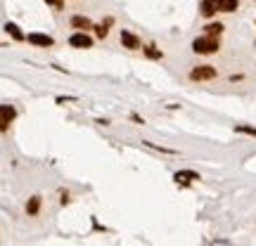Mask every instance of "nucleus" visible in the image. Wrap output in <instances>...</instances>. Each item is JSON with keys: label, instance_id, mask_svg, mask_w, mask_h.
Masks as SVG:
<instances>
[{"label": "nucleus", "instance_id": "nucleus-5", "mask_svg": "<svg viewBox=\"0 0 256 246\" xmlns=\"http://www.w3.org/2000/svg\"><path fill=\"white\" fill-rule=\"evenodd\" d=\"M26 41H29L33 47H55V38H52V36H46V33H29Z\"/></svg>", "mask_w": 256, "mask_h": 246}, {"label": "nucleus", "instance_id": "nucleus-18", "mask_svg": "<svg viewBox=\"0 0 256 246\" xmlns=\"http://www.w3.org/2000/svg\"><path fill=\"white\" fill-rule=\"evenodd\" d=\"M131 119H133V121H136V123H140V125L145 123V121H142V119H140V116H138V114H131Z\"/></svg>", "mask_w": 256, "mask_h": 246}, {"label": "nucleus", "instance_id": "nucleus-3", "mask_svg": "<svg viewBox=\"0 0 256 246\" xmlns=\"http://www.w3.org/2000/svg\"><path fill=\"white\" fill-rule=\"evenodd\" d=\"M93 43H95L93 36L86 33V31H74V33L69 36V45L76 47V50H91Z\"/></svg>", "mask_w": 256, "mask_h": 246}, {"label": "nucleus", "instance_id": "nucleus-16", "mask_svg": "<svg viewBox=\"0 0 256 246\" xmlns=\"http://www.w3.org/2000/svg\"><path fill=\"white\" fill-rule=\"evenodd\" d=\"M235 133H244V135L256 138V128H254V125H235Z\"/></svg>", "mask_w": 256, "mask_h": 246}, {"label": "nucleus", "instance_id": "nucleus-4", "mask_svg": "<svg viewBox=\"0 0 256 246\" xmlns=\"http://www.w3.org/2000/svg\"><path fill=\"white\" fill-rule=\"evenodd\" d=\"M17 119V109L12 104H0V133H7Z\"/></svg>", "mask_w": 256, "mask_h": 246}, {"label": "nucleus", "instance_id": "nucleus-8", "mask_svg": "<svg viewBox=\"0 0 256 246\" xmlns=\"http://www.w3.org/2000/svg\"><path fill=\"white\" fill-rule=\"evenodd\" d=\"M173 180L178 184H190V183H195V180H199V173H195V170H178L173 175Z\"/></svg>", "mask_w": 256, "mask_h": 246}, {"label": "nucleus", "instance_id": "nucleus-12", "mask_svg": "<svg viewBox=\"0 0 256 246\" xmlns=\"http://www.w3.org/2000/svg\"><path fill=\"white\" fill-rule=\"evenodd\" d=\"M223 29H226L223 24H218V21H211V24H207V26H204V33H207V36H216V38H218V36L223 33Z\"/></svg>", "mask_w": 256, "mask_h": 246}, {"label": "nucleus", "instance_id": "nucleus-1", "mask_svg": "<svg viewBox=\"0 0 256 246\" xmlns=\"http://www.w3.org/2000/svg\"><path fill=\"white\" fill-rule=\"evenodd\" d=\"M218 47H221V43H218V38L216 36H199V38H195L192 41V52L195 55H213V52H218Z\"/></svg>", "mask_w": 256, "mask_h": 246}, {"label": "nucleus", "instance_id": "nucleus-11", "mask_svg": "<svg viewBox=\"0 0 256 246\" xmlns=\"http://www.w3.org/2000/svg\"><path fill=\"white\" fill-rule=\"evenodd\" d=\"M5 31H7V36H12L15 41H26V36L22 33V29L17 26L15 21H7V24H5Z\"/></svg>", "mask_w": 256, "mask_h": 246}, {"label": "nucleus", "instance_id": "nucleus-2", "mask_svg": "<svg viewBox=\"0 0 256 246\" xmlns=\"http://www.w3.org/2000/svg\"><path fill=\"white\" fill-rule=\"evenodd\" d=\"M216 76H218V71L211 64H197V66H192V71H190V81H195V83L213 81Z\"/></svg>", "mask_w": 256, "mask_h": 246}, {"label": "nucleus", "instance_id": "nucleus-10", "mask_svg": "<svg viewBox=\"0 0 256 246\" xmlns=\"http://www.w3.org/2000/svg\"><path fill=\"white\" fill-rule=\"evenodd\" d=\"M199 12H202V17L211 19V17L218 12V10H216V2H213V0H202V2H199Z\"/></svg>", "mask_w": 256, "mask_h": 246}, {"label": "nucleus", "instance_id": "nucleus-15", "mask_svg": "<svg viewBox=\"0 0 256 246\" xmlns=\"http://www.w3.org/2000/svg\"><path fill=\"white\" fill-rule=\"evenodd\" d=\"M93 31H95V38L102 41V38H107V33H109V26L100 21V24H93Z\"/></svg>", "mask_w": 256, "mask_h": 246}, {"label": "nucleus", "instance_id": "nucleus-14", "mask_svg": "<svg viewBox=\"0 0 256 246\" xmlns=\"http://www.w3.org/2000/svg\"><path fill=\"white\" fill-rule=\"evenodd\" d=\"M38 211H41V197H31V199L26 201V213L36 215Z\"/></svg>", "mask_w": 256, "mask_h": 246}, {"label": "nucleus", "instance_id": "nucleus-7", "mask_svg": "<svg viewBox=\"0 0 256 246\" xmlns=\"http://www.w3.org/2000/svg\"><path fill=\"white\" fill-rule=\"evenodd\" d=\"M69 26L76 29V31H86V33H88V31L93 29V21L88 19V17H83V15H74L71 19H69Z\"/></svg>", "mask_w": 256, "mask_h": 246}, {"label": "nucleus", "instance_id": "nucleus-9", "mask_svg": "<svg viewBox=\"0 0 256 246\" xmlns=\"http://www.w3.org/2000/svg\"><path fill=\"white\" fill-rule=\"evenodd\" d=\"M213 2H216V10L218 12H228V15L240 7V0H213Z\"/></svg>", "mask_w": 256, "mask_h": 246}, {"label": "nucleus", "instance_id": "nucleus-17", "mask_svg": "<svg viewBox=\"0 0 256 246\" xmlns=\"http://www.w3.org/2000/svg\"><path fill=\"white\" fill-rule=\"evenodd\" d=\"M50 7H55V10H64V0H46Z\"/></svg>", "mask_w": 256, "mask_h": 246}, {"label": "nucleus", "instance_id": "nucleus-6", "mask_svg": "<svg viewBox=\"0 0 256 246\" xmlns=\"http://www.w3.org/2000/svg\"><path fill=\"white\" fill-rule=\"evenodd\" d=\"M119 38H121V45L126 47V50H140L142 47V43H140V38H138L136 33H131L128 29H123L119 33Z\"/></svg>", "mask_w": 256, "mask_h": 246}, {"label": "nucleus", "instance_id": "nucleus-13", "mask_svg": "<svg viewBox=\"0 0 256 246\" xmlns=\"http://www.w3.org/2000/svg\"><path fill=\"white\" fill-rule=\"evenodd\" d=\"M142 52H145V57H147V60H162V57H164V52H162L157 45L142 47Z\"/></svg>", "mask_w": 256, "mask_h": 246}]
</instances>
